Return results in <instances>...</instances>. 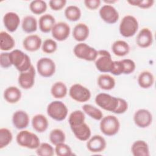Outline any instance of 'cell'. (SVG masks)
<instances>
[{
	"label": "cell",
	"mask_w": 156,
	"mask_h": 156,
	"mask_svg": "<svg viewBox=\"0 0 156 156\" xmlns=\"http://www.w3.org/2000/svg\"><path fill=\"white\" fill-rule=\"evenodd\" d=\"M38 23L37 19L31 15H27L22 20L21 27L24 32L27 34L34 32L37 29Z\"/></svg>",
	"instance_id": "cell-31"
},
{
	"label": "cell",
	"mask_w": 156,
	"mask_h": 156,
	"mask_svg": "<svg viewBox=\"0 0 156 156\" xmlns=\"http://www.w3.org/2000/svg\"><path fill=\"white\" fill-rule=\"evenodd\" d=\"M56 69L55 62L48 57H42L37 63V70L38 74L44 77L52 76Z\"/></svg>",
	"instance_id": "cell-10"
},
{
	"label": "cell",
	"mask_w": 156,
	"mask_h": 156,
	"mask_svg": "<svg viewBox=\"0 0 156 156\" xmlns=\"http://www.w3.org/2000/svg\"><path fill=\"white\" fill-rule=\"evenodd\" d=\"M13 135L11 131L7 128L0 129V149L7 146L12 141Z\"/></svg>",
	"instance_id": "cell-37"
},
{
	"label": "cell",
	"mask_w": 156,
	"mask_h": 156,
	"mask_svg": "<svg viewBox=\"0 0 156 156\" xmlns=\"http://www.w3.org/2000/svg\"><path fill=\"white\" fill-rule=\"evenodd\" d=\"M116 2V1H104V2L107 3V4H108V5H111L110 4H113Z\"/></svg>",
	"instance_id": "cell-48"
},
{
	"label": "cell",
	"mask_w": 156,
	"mask_h": 156,
	"mask_svg": "<svg viewBox=\"0 0 156 156\" xmlns=\"http://www.w3.org/2000/svg\"><path fill=\"white\" fill-rule=\"evenodd\" d=\"M68 93L66 85L61 81H57L53 83L51 88L52 96L56 99H62L65 98Z\"/></svg>",
	"instance_id": "cell-30"
},
{
	"label": "cell",
	"mask_w": 156,
	"mask_h": 156,
	"mask_svg": "<svg viewBox=\"0 0 156 156\" xmlns=\"http://www.w3.org/2000/svg\"><path fill=\"white\" fill-rule=\"evenodd\" d=\"M16 141L19 146L30 149H37L40 144L38 136L26 130H21L18 133L16 136Z\"/></svg>",
	"instance_id": "cell-1"
},
{
	"label": "cell",
	"mask_w": 156,
	"mask_h": 156,
	"mask_svg": "<svg viewBox=\"0 0 156 156\" xmlns=\"http://www.w3.org/2000/svg\"><path fill=\"white\" fill-rule=\"evenodd\" d=\"M46 111L49 117L57 121L64 120L66 118L68 112L66 105L60 101H54L49 103Z\"/></svg>",
	"instance_id": "cell-5"
},
{
	"label": "cell",
	"mask_w": 156,
	"mask_h": 156,
	"mask_svg": "<svg viewBox=\"0 0 156 156\" xmlns=\"http://www.w3.org/2000/svg\"><path fill=\"white\" fill-rule=\"evenodd\" d=\"M100 130L103 134L111 136L116 135L120 129L119 119L113 115L103 116L99 124Z\"/></svg>",
	"instance_id": "cell-4"
},
{
	"label": "cell",
	"mask_w": 156,
	"mask_h": 156,
	"mask_svg": "<svg viewBox=\"0 0 156 156\" xmlns=\"http://www.w3.org/2000/svg\"><path fill=\"white\" fill-rule=\"evenodd\" d=\"M99 13L101 19L110 24L116 23L119 18L118 12L112 5L105 4L102 5L99 9Z\"/></svg>",
	"instance_id": "cell-11"
},
{
	"label": "cell",
	"mask_w": 156,
	"mask_h": 156,
	"mask_svg": "<svg viewBox=\"0 0 156 156\" xmlns=\"http://www.w3.org/2000/svg\"><path fill=\"white\" fill-rule=\"evenodd\" d=\"M3 23L5 27L9 32H13L16 30L20 25V16L15 12H7L4 15Z\"/></svg>",
	"instance_id": "cell-18"
},
{
	"label": "cell",
	"mask_w": 156,
	"mask_h": 156,
	"mask_svg": "<svg viewBox=\"0 0 156 156\" xmlns=\"http://www.w3.org/2000/svg\"><path fill=\"white\" fill-rule=\"evenodd\" d=\"M153 34L152 31L147 27L143 28L138 34L136 38L137 45L141 48H147L153 43Z\"/></svg>",
	"instance_id": "cell-16"
},
{
	"label": "cell",
	"mask_w": 156,
	"mask_h": 156,
	"mask_svg": "<svg viewBox=\"0 0 156 156\" xmlns=\"http://www.w3.org/2000/svg\"><path fill=\"white\" fill-rule=\"evenodd\" d=\"M0 65L3 68H8L12 65L10 57V52H2L0 54Z\"/></svg>",
	"instance_id": "cell-43"
},
{
	"label": "cell",
	"mask_w": 156,
	"mask_h": 156,
	"mask_svg": "<svg viewBox=\"0 0 156 156\" xmlns=\"http://www.w3.org/2000/svg\"><path fill=\"white\" fill-rule=\"evenodd\" d=\"M107 146L105 138L100 135H95L88 139L87 143V147L89 151L93 153L102 152Z\"/></svg>",
	"instance_id": "cell-15"
},
{
	"label": "cell",
	"mask_w": 156,
	"mask_h": 156,
	"mask_svg": "<svg viewBox=\"0 0 156 156\" xmlns=\"http://www.w3.org/2000/svg\"><path fill=\"white\" fill-rule=\"evenodd\" d=\"M82 108L85 113L95 120L99 121L103 118V113L101 110L92 105L85 104Z\"/></svg>",
	"instance_id": "cell-34"
},
{
	"label": "cell",
	"mask_w": 156,
	"mask_h": 156,
	"mask_svg": "<svg viewBox=\"0 0 156 156\" xmlns=\"http://www.w3.org/2000/svg\"><path fill=\"white\" fill-rule=\"evenodd\" d=\"M139 24L137 19L132 15H127L121 20L119 26V30L122 36L129 38L133 36L136 33Z\"/></svg>",
	"instance_id": "cell-3"
},
{
	"label": "cell",
	"mask_w": 156,
	"mask_h": 156,
	"mask_svg": "<svg viewBox=\"0 0 156 156\" xmlns=\"http://www.w3.org/2000/svg\"><path fill=\"white\" fill-rule=\"evenodd\" d=\"M70 27L65 22L60 21L54 24L52 29V36L58 41L66 40L70 34Z\"/></svg>",
	"instance_id": "cell-14"
},
{
	"label": "cell",
	"mask_w": 156,
	"mask_h": 156,
	"mask_svg": "<svg viewBox=\"0 0 156 156\" xmlns=\"http://www.w3.org/2000/svg\"><path fill=\"white\" fill-rule=\"evenodd\" d=\"M49 140L54 145H57L61 143H64L66 139L65 133L60 129H54L50 132Z\"/></svg>",
	"instance_id": "cell-35"
},
{
	"label": "cell",
	"mask_w": 156,
	"mask_h": 156,
	"mask_svg": "<svg viewBox=\"0 0 156 156\" xmlns=\"http://www.w3.org/2000/svg\"><path fill=\"white\" fill-rule=\"evenodd\" d=\"M154 83V76L153 74L149 71H143L138 77V83L142 88H149L153 85Z\"/></svg>",
	"instance_id": "cell-28"
},
{
	"label": "cell",
	"mask_w": 156,
	"mask_h": 156,
	"mask_svg": "<svg viewBox=\"0 0 156 156\" xmlns=\"http://www.w3.org/2000/svg\"><path fill=\"white\" fill-rule=\"evenodd\" d=\"M54 150L55 154L58 156H71L73 155L71 148L64 143L55 145Z\"/></svg>",
	"instance_id": "cell-39"
},
{
	"label": "cell",
	"mask_w": 156,
	"mask_h": 156,
	"mask_svg": "<svg viewBox=\"0 0 156 156\" xmlns=\"http://www.w3.org/2000/svg\"><path fill=\"white\" fill-rule=\"evenodd\" d=\"M94 62L98 71L101 73H110L113 60L108 51L104 49L98 51L97 56Z\"/></svg>",
	"instance_id": "cell-6"
},
{
	"label": "cell",
	"mask_w": 156,
	"mask_h": 156,
	"mask_svg": "<svg viewBox=\"0 0 156 156\" xmlns=\"http://www.w3.org/2000/svg\"><path fill=\"white\" fill-rule=\"evenodd\" d=\"M113 53L118 57H123L127 55L130 51L129 44L124 40H116L112 46Z\"/></svg>",
	"instance_id": "cell-26"
},
{
	"label": "cell",
	"mask_w": 156,
	"mask_h": 156,
	"mask_svg": "<svg viewBox=\"0 0 156 156\" xmlns=\"http://www.w3.org/2000/svg\"><path fill=\"white\" fill-rule=\"evenodd\" d=\"M29 9L34 14L41 15L46 12L47 4L43 0H34L30 3Z\"/></svg>",
	"instance_id": "cell-36"
},
{
	"label": "cell",
	"mask_w": 156,
	"mask_h": 156,
	"mask_svg": "<svg viewBox=\"0 0 156 156\" xmlns=\"http://www.w3.org/2000/svg\"><path fill=\"white\" fill-rule=\"evenodd\" d=\"M29 120L28 114L24 110H16L12 115L13 125L16 129L19 130L26 128L29 125Z\"/></svg>",
	"instance_id": "cell-17"
},
{
	"label": "cell",
	"mask_w": 156,
	"mask_h": 156,
	"mask_svg": "<svg viewBox=\"0 0 156 156\" xmlns=\"http://www.w3.org/2000/svg\"><path fill=\"white\" fill-rule=\"evenodd\" d=\"M127 2L133 6H137L143 9H147L151 7L154 4V0H129Z\"/></svg>",
	"instance_id": "cell-41"
},
{
	"label": "cell",
	"mask_w": 156,
	"mask_h": 156,
	"mask_svg": "<svg viewBox=\"0 0 156 156\" xmlns=\"http://www.w3.org/2000/svg\"><path fill=\"white\" fill-rule=\"evenodd\" d=\"M65 16L70 21H77L81 17V10L79 7L74 5L68 6L65 10Z\"/></svg>",
	"instance_id": "cell-32"
},
{
	"label": "cell",
	"mask_w": 156,
	"mask_h": 156,
	"mask_svg": "<svg viewBox=\"0 0 156 156\" xmlns=\"http://www.w3.org/2000/svg\"><path fill=\"white\" fill-rule=\"evenodd\" d=\"M55 24V18L49 13L41 15L38 21L39 29L43 33H49L51 32Z\"/></svg>",
	"instance_id": "cell-23"
},
{
	"label": "cell",
	"mask_w": 156,
	"mask_h": 156,
	"mask_svg": "<svg viewBox=\"0 0 156 156\" xmlns=\"http://www.w3.org/2000/svg\"><path fill=\"white\" fill-rule=\"evenodd\" d=\"M131 152L133 156H149V148L147 143L144 140H136L131 146Z\"/></svg>",
	"instance_id": "cell-22"
},
{
	"label": "cell",
	"mask_w": 156,
	"mask_h": 156,
	"mask_svg": "<svg viewBox=\"0 0 156 156\" xmlns=\"http://www.w3.org/2000/svg\"><path fill=\"white\" fill-rule=\"evenodd\" d=\"M66 0H51L49 2L50 8L54 10L58 11L62 10L66 4Z\"/></svg>",
	"instance_id": "cell-44"
},
{
	"label": "cell",
	"mask_w": 156,
	"mask_h": 156,
	"mask_svg": "<svg viewBox=\"0 0 156 156\" xmlns=\"http://www.w3.org/2000/svg\"><path fill=\"white\" fill-rule=\"evenodd\" d=\"M89 33L88 26L85 23H80L74 26L73 30V37L76 41L81 43L88 37Z\"/></svg>",
	"instance_id": "cell-21"
},
{
	"label": "cell",
	"mask_w": 156,
	"mask_h": 156,
	"mask_svg": "<svg viewBox=\"0 0 156 156\" xmlns=\"http://www.w3.org/2000/svg\"><path fill=\"white\" fill-rule=\"evenodd\" d=\"M128 109V103L127 102L122 99L118 98V104L117 108H116L114 113L116 114H122L125 113Z\"/></svg>",
	"instance_id": "cell-45"
},
{
	"label": "cell",
	"mask_w": 156,
	"mask_h": 156,
	"mask_svg": "<svg viewBox=\"0 0 156 156\" xmlns=\"http://www.w3.org/2000/svg\"><path fill=\"white\" fill-rule=\"evenodd\" d=\"M97 83L99 88L104 90H110L115 88L116 82L115 79L109 74H101L97 80Z\"/></svg>",
	"instance_id": "cell-27"
},
{
	"label": "cell",
	"mask_w": 156,
	"mask_h": 156,
	"mask_svg": "<svg viewBox=\"0 0 156 156\" xmlns=\"http://www.w3.org/2000/svg\"><path fill=\"white\" fill-rule=\"evenodd\" d=\"M71 129L76 138L82 141H87L91 135L90 127L85 122L78 126L71 127Z\"/></svg>",
	"instance_id": "cell-20"
},
{
	"label": "cell",
	"mask_w": 156,
	"mask_h": 156,
	"mask_svg": "<svg viewBox=\"0 0 156 156\" xmlns=\"http://www.w3.org/2000/svg\"><path fill=\"white\" fill-rule=\"evenodd\" d=\"M73 52L77 58L89 62L94 61L98 54L96 49L82 42L75 45Z\"/></svg>",
	"instance_id": "cell-7"
},
{
	"label": "cell",
	"mask_w": 156,
	"mask_h": 156,
	"mask_svg": "<svg viewBox=\"0 0 156 156\" xmlns=\"http://www.w3.org/2000/svg\"><path fill=\"white\" fill-rule=\"evenodd\" d=\"M69 96L78 102H85L90 100L91 92L87 87L80 83L73 84L69 90Z\"/></svg>",
	"instance_id": "cell-9"
},
{
	"label": "cell",
	"mask_w": 156,
	"mask_h": 156,
	"mask_svg": "<svg viewBox=\"0 0 156 156\" xmlns=\"http://www.w3.org/2000/svg\"><path fill=\"white\" fill-rule=\"evenodd\" d=\"M42 45V40L38 35H29L23 41V48L27 51L35 52L38 51Z\"/></svg>",
	"instance_id": "cell-19"
},
{
	"label": "cell",
	"mask_w": 156,
	"mask_h": 156,
	"mask_svg": "<svg viewBox=\"0 0 156 156\" xmlns=\"http://www.w3.org/2000/svg\"><path fill=\"white\" fill-rule=\"evenodd\" d=\"M10 57L12 65L21 72L28 70L32 65L28 55L19 49H15L10 52Z\"/></svg>",
	"instance_id": "cell-2"
},
{
	"label": "cell",
	"mask_w": 156,
	"mask_h": 156,
	"mask_svg": "<svg viewBox=\"0 0 156 156\" xmlns=\"http://www.w3.org/2000/svg\"><path fill=\"white\" fill-rule=\"evenodd\" d=\"M21 98V90L16 87H9L4 91V98L10 104H15L18 102L20 100Z\"/></svg>",
	"instance_id": "cell-25"
},
{
	"label": "cell",
	"mask_w": 156,
	"mask_h": 156,
	"mask_svg": "<svg viewBox=\"0 0 156 156\" xmlns=\"http://www.w3.org/2000/svg\"><path fill=\"white\" fill-rule=\"evenodd\" d=\"M85 115L83 111L77 110L73 112L69 116L68 122L70 127L81 124L85 122Z\"/></svg>",
	"instance_id": "cell-33"
},
{
	"label": "cell",
	"mask_w": 156,
	"mask_h": 156,
	"mask_svg": "<svg viewBox=\"0 0 156 156\" xmlns=\"http://www.w3.org/2000/svg\"><path fill=\"white\" fill-rule=\"evenodd\" d=\"M35 69L33 65L30 68L23 72H21L18 77V83L20 86L25 90L31 88L35 83Z\"/></svg>",
	"instance_id": "cell-13"
},
{
	"label": "cell",
	"mask_w": 156,
	"mask_h": 156,
	"mask_svg": "<svg viewBox=\"0 0 156 156\" xmlns=\"http://www.w3.org/2000/svg\"><path fill=\"white\" fill-rule=\"evenodd\" d=\"M121 61L122 64L124 74H130L135 71L136 68V65L133 60L131 59L126 58V59H122Z\"/></svg>",
	"instance_id": "cell-42"
},
{
	"label": "cell",
	"mask_w": 156,
	"mask_h": 156,
	"mask_svg": "<svg viewBox=\"0 0 156 156\" xmlns=\"http://www.w3.org/2000/svg\"><path fill=\"white\" fill-rule=\"evenodd\" d=\"M32 126L36 132L43 133L48 129L49 122L45 116L42 114H37L32 119Z\"/></svg>",
	"instance_id": "cell-24"
},
{
	"label": "cell",
	"mask_w": 156,
	"mask_h": 156,
	"mask_svg": "<svg viewBox=\"0 0 156 156\" xmlns=\"http://www.w3.org/2000/svg\"><path fill=\"white\" fill-rule=\"evenodd\" d=\"M15 41L14 38L7 32L1 31L0 33V49L1 51H7L14 48Z\"/></svg>",
	"instance_id": "cell-29"
},
{
	"label": "cell",
	"mask_w": 156,
	"mask_h": 156,
	"mask_svg": "<svg viewBox=\"0 0 156 156\" xmlns=\"http://www.w3.org/2000/svg\"><path fill=\"white\" fill-rule=\"evenodd\" d=\"M55 150L53 147L47 143H40V146L36 149V153L39 156H52Z\"/></svg>",
	"instance_id": "cell-38"
},
{
	"label": "cell",
	"mask_w": 156,
	"mask_h": 156,
	"mask_svg": "<svg viewBox=\"0 0 156 156\" xmlns=\"http://www.w3.org/2000/svg\"><path fill=\"white\" fill-rule=\"evenodd\" d=\"M95 102L102 109L114 113L118 104V98L101 93L96 96Z\"/></svg>",
	"instance_id": "cell-8"
},
{
	"label": "cell",
	"mask_w": 156,
	"mask_h": 156,
	"mask_svg": "<svg viewBox=\"0 0 156 156\" xmlns=\"http://www.w3.org/2000/svg\"><path fill=\"white\" fill-rule=\"evenodd\" d=\"M100 0H85L84 4L85 7L90 10H96L101 5Z\"/></svg>",
	"instance_id": "cell-47"
},
{
	"label": "cell",
	"mask_w": 156,
	"mask_h": 156,
	"mask_svg": "<svg viewBox=\"0 0 156 156\" xmlns=\"http://www.w3.org/2000/svg\"><path fill=\"white\" fill-rule=\"evenodd\" d=\"M133 121L138 127L146 128L152 122V115L147 109H138L133 115Z\"/></svg>",
	"instance_id": "cell-12"
},
{
	"label": "cell",
	"mask_w": 156,
	"mask_h": 156,
	"mask_svg": "<svg viewBox=\"0 0 156 156\" xmlns=\"http://www.w3.org/2000/svg\"><path fill=\"white\" fill-rule=\"evenodd\" d=\"M57 49L56 41L52 39L48 38L44 41L41 45L42 51L46 54H52L55 52Z\"/></svg>",
	"instance_id": "cell-40"
},
{
	"label": "cell",
	"mask_w": 156,
	"mask_h": 156,
	"mask_svg": "<svg viewBox=\"0 0 156 156\" xmlns=\"http://www.w3.org/2000/svg\"><path fill=\"white\" fill-rule=\"evenodd\" d=\"M110 73L115 76H119L123 74L122 64L121 60L113 61V66Z\"/></svg>",
	"instance_id": "cell-46"
}]
</instances>
